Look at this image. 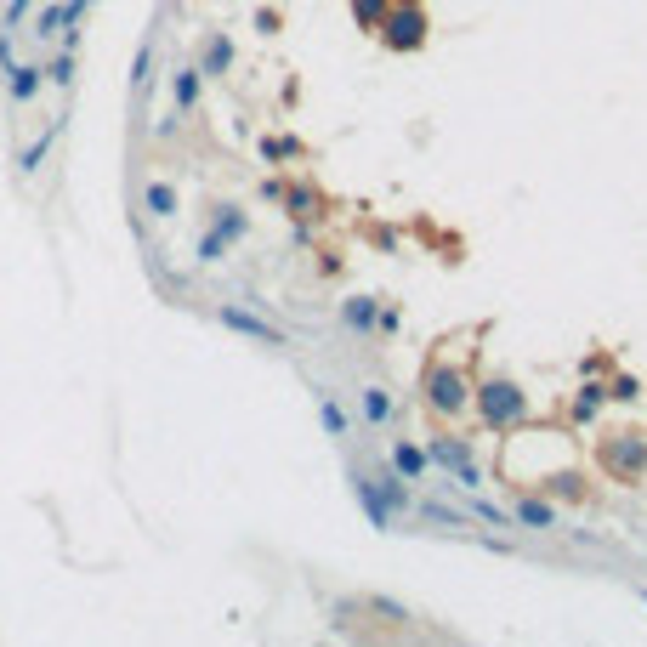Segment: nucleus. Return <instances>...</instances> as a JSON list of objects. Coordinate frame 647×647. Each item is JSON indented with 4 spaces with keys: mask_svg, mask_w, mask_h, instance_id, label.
Instances as JSON below:
<instances>
[{
    "mask_svg": "<svg viewBox=\"0 0 647 647\" xmlns=\"http://www.w3.org/2000/svg\"><path fill=\"white\" fill-rule=\"evenodd\" d=\"M420 403L443 420H460L472 409V375L460 364H449V358H426V369H420Z\"/></svg>",
    "mask_w": 647,
    "mask_h": 647,
    "instance_id": "obj_1",
    "label": "nucleus"
},
{
    "mask_svg": "<svg viewBox=\"0 0 647 647\" xmlns=\"http://www.w3.org/2000/svg\"><path fill=\"white\" fill-rule=\"evenodd\" d=\"M472 409L483 432H517L528 420V392L517 381H506V375H489V381L472 386Z\"/></svg>",
    "mask_w": 647,
    "mask_h": 647,
    "instance_id": "obj_2",
    "label": "nucleus"
},
{
    "mask_svg": "<svg viewBox=\"0 0 647 647\" xmlns=\"http://www.w3.org/2000/svg\"><path fill=\"white\" fill-rule=\"evenodd\" d=\"M596 466H602V477H613V483H642L647 477V432L619 426L608 438H596Z\"/></svg>",
    "mask_w": 647,
    "mask_h": 647,
    "instance_id": "obj_3",
    "label": "nucleus"
},
{
    "mask_svg": "<svg viewBox=\"0 0 647 647\" xmlns=\"http://www.w3.org/2000/svg\"><path fill=\"white\" fill-rule=\"evenodd\" d=\"M426 460H432V472H449V477H455V489H466V494H472L477 483H483V472H477V449H472V438L438 432V438L426 443Z\"/></svg>",
    "mask_w": 647,
    "mask_h": 647,
    "instance_id": "obj_4",
    "label": "nucleus"
},
{
    "mask_svg": "<svg viewBox=\"0 0 647 647\" xmlns=\"http://www.w3.org/2000/svg\"><path fill=\"white\" fill-rule=\"evenodd\" d=\"M381 46L386 52H398V57H409V52H420L426 40H432V18H426V6H398L392 0V12L381 18Z\"/></svg>",
    "mask_w": 647,
    "mask_h": 647,
    "instance_id": "obj_5",
    "label": "nucleus"
},
{
    "mask_svg": "<svg viewBox=\"0 0 647 647\" xmlns=\"http://www.w3.org/2000/svg\"><path fill=\"white\" fill-rule=\"evenodd\" d=\"M216 324H222L228 335L256 341V347H290V335H284L273 318H262L256 307H239V301H222V307H216Z\"/></svg>",
    "mask_w": 647,
    "mask_h": 647,
    "instance_id": "obj_6",
    "label": "nucleus"
},
{
    "mask_svg": "<svg viewBox=\"0 0 647 647\" xmlns=\"http://www.w3.org/2000/svg\"><path fill=\"white\" fill-rule=\"evenodd\" d=\"M347 483H352V500H358V511L369 517V528H381V534H392V528H398V517H392V506L381 500V489H375V477H369L364 466H352V472H347Z\"/></svg>",
    "mask_w": 647,
    "mask_h": 647,
    "instance_id": "obj_7",
    "label": "nucleus"
},
{
    "mask_svg": "<svg viewBox=\"0 0 647 647\" xmlns=\"http://www.w3.org/2000/svg\"><path fill=\"white\" fill-rule=\"evenodd\" d=\"M511 523L534 528V534H551L557 528V500L551 494H534V489H517L511 494Z\"/></svg>",
    "mask_w": 647,
    "mask_h": 647,
    "instance_id": "obj_8",
    "label": "nucleus"
},
{
    "mask_svg": "<svg viewBox=\"0 0 647 647\" xmlns=\"http://www.w3.org/2000/svg\"><path fill=\"white\" fill-rule=\"evenodd\" d=\"M63 125H69V114H52V120L40 125V131H35L29 142H18V154H12V165H18L23 176H29V171H40V165H46V154L57 148V137H63Z\"/></svg>",
    "mask_w": 647,
    "mask_h": 647,
    "instance_id": "obj_9",
    "label": "nucleus"
},
{
    "mask_svg": "<svg viewBox=\"0 0 647 647\" xmlns=\"http://www.w3.org/2000/svg\"><path fill=\"white\" fill-rule=\"evenodd\" d=\"M233 57H239V46H233L228 29H205V35H199V74H205V80L233 74Z\"/></svg>",
    "mask_w": 647,
    "mask_h": 647,
    "instance_id": "obj_10",
    "label": "nucleus"
},
{
    "mask_svg": "<svg viewBox=\"0 0 647 647\" xmlns=\"http://www.w3.org/2000/svg\"><path fill=\"white\" fill-rule=\"evenodd\" d=\"M0 74H6V97L18 108L40 103V91H46V63H29V57H23V63H6Z\"/></svg>",
    "mask_w": 647,
    "mask_h": 647,
    "instance_id": "obj_11",
    "label": "nucleus"
},
{
    "mask_svg": "<svg viewBox=\"0 0 647 647\" xmlns=\"http://www.w3.org/2000/svg\"><path fill=\"white\" fill-rule=\"evenodd\" d=\"M358 420H364L369 432H386V426L398 420V398H392L381 381H364L358 386Z\"/></svg>",
    "mask_w": 647,
    "mask_h": 647,
    "instance_id": "obj_12",
    "label": "nucleus"
},
{
    "mask_svg": "<svg viewBox=\"0 0 647 647\" xmlns=\"http://www.w3.org/2000/svg\"><path fill=\"white\" fill-rule=\"evenodd\" d=\"M608 409V381L596 375H579L574 386V403H568V426H596V415Z\"/></svg>",
    "mask_w": 647,
    "mask_h": 647,
    "instance_id": "obj_13",
    "label": "nucleus"
},
{
    "mask_svg": "<svg viewBox=\"0 0 647 647\" xmlns=\"http://www.w3.org/2000/svg\"><path fill=\"white\" fill-rule=\"evenodd\" d=\"M313 403H318V426H324V438L335 443H352V432H358V420L341 409V398H335L330 386H313Z\"/></svg>",
    "mask_w": 647,
    "mask_h": 647,
    "instance_id": "obj_14",
    "label": "nucleus"
},
{
    "mask_svg": "<svg viewBox=\"0 0 647 647\" xmlns=\"http://www.w3.org/2000/svg\"><path fill=\"white\" fill-rule=\"evenodd\" d=\"M369 477H375V489H381V500H386V506H392V517H398V523H403V517L415 511V483H409V477H398V472H392V466H386V460H381V466H375V472H369Z\"/></svg>",
    "mask_w": 647,
    "mask_h": 647,
    "instance_id": "obj_15",
    "label": "nucleus"
},
{
    "mask_svg": "<svg viewBox=\"0 0 647 647\" xmlns=\"http://www.w3.org/2000/svg\"><path fill=\"white\" fill-rule=\"evenodd\" d=\"M386 466L398 477H409V483H426L432 477V460H426V449L420 443H409V438H392V449H386Z\"/></svg>",
    "mask_w": 647,
    "mask_h": 647,
    "instance_id": "obj_16",
    "label": "nucleus"
},
{
    "mask_svg": "<svg viewBox=\"0 0 647 647\" xmlns=\"http://www.w3.org/2000/svg\"><path fill=\"white\" fill-rule=\"evenodd\" d=\"M199 97H205V74H199V63H176V69H171V108L193 114Z\"/></svg>",
    "mask_w": 647,
    "mask_h": 647,
    "instance_id": "obj_17",
    "label": "nucleus"
},
{
    "mask_svg": "<svg viewBox=\"0 0 647 647\" xmlns=\"http://www.w3.org/2000/svg\"><path fill=\"white\" fill-rule=\"evenodd\" d=\"M205 228L222 233L228 245H239V239H250V210L245 205H210L205 210Z\"/></svg>",
    "mask_w": 647,
    "mask_h": 647,
    "instance_id": "obj_18",
    "label": "nucleus"
},
{
    "mask_svg": "<svg viewBox=\"0 0 647 647\" xmlns=\"http://www.w3.org/2000/svg\"><path fill=\"white\" fill-rule=\"evenodd\" d=\"M176 205H182V199H176L171 182H159V176H154V182H142V193H137V210H142V216H154V222H171Z\"/></svg>",
    "mask_w": 647,
    "mask_h": 647,
    "instance_id": "obj_19",
    "label": "nucleus"
},
{
    "mask_svg": "<svg viewBox=\"0 0 647 647\" xmlns=\"http://www.w3.org/2000/svg\"><path fill=\"white\" fill-rule=\"evenodd\" d=\"M534 489L540 494H551V500H585V477L574 472V466H557V472H545V477H534Z\"/></svg>",
    "mask_w": 647,
    "mask_h": 647,
    "instance_id": "obj_20",
    "label": "nucleus"
},
{
    "mask_svg": "<svg viewBox=\"0 0 647 647\" xmlns=\"http://www.w3.org/2000/svg\"><path fill=\"white\" fill-rule=\"evenodd\" d=\"M375 318H381V301L375 296H347L341 301V324L352 335H375Z\"/></svg>",
    "mask_w": 647,
    "mask_h": 647,
    "instance_id": "obj_21",
    "label": "nucleus"
},
{
    "mask_svg": "<svg viewBox=\"0 0 647 647\" xmlns=\"http://www.w3.org/2000/svg\"><path fill=\"white\" fill-rule=\"evenodd\" d=\"M148 91H154V35L142 40L137 46V57H131V97H148Z\"/></svg>",
    "mask_w": 647,
    "mask_h": 647,
    "instance_id": "obj_22",
    "label": "nucleus"
},
{
    "mask_svg": "<svg viewBox=\"0 0 647 647\" xmlns=\"http://www.w3.org/2000/svg\"><path fill=\"white\" fill-rule=\"evenodd\" d=\"M74 74H80V52H69V46H57V57L46 63V86L69 91V86H74Z\"/></svg>",
    "mask_w": 647,
    "mask_h": 647,
    "instance_id": "obj_23",
    "label": "nucleus"
},
{
    "mask_svg": "<svg viewBox=\"0 0 647 647\" xmlns=\"http://www.w3.org/2000/svg\"><path fill=\"white\" fill-rule=\"evenodd\" d=\"M29 18H35V40H46V46L63 35V6H57V0H40Z\"/></svg>",
    "mask_w": 647,
    "mask_h": 647,
    "instance_id": "obj_24",
    "label": "nucleus"
},
{
    "mask_svg": "<svg viewBox=\"0 0 647 647\" xmlns=\"http://www.w3.org/2000/svg\"><path fill=\"white\" fill-rule=\"evenodd\" d=\"M420 523H432V528H466L472 517L466 511H455V506H443V500H420Z\"/></svg>",
    "mask_w": 647,
    "mask_h": 647,
    "instance_id": "obj_25",
    "label": "nucleus"
},
{
    "mask_svg": "<svg viewBox=\"0 0 647 647\" xmlns=\"http://www.w3.org/2000/svg\"><path fill=\"white\" fill-rule=\"evenodd\" d=\"M262 165H284V159H301V137H262L256 142Z\"/></svg>",
    "mask_w": 647,
    "mask_h": 647,
    "instance_id": "obj_26",
    "label": "nucleus"
},
{
    "mask_svg": "<svg viewBox=\"0 0 647 647\" xmlns=\"http://www.w3.org/2000/svg\"><path fill=\"white\" fill-rule=\"evenodd\" d=\"M347 6H352V23H358V29H369V35H375V29H381V18L392 12V0H347Z\"/></svg>",
    "mask_w": 647,
    "mask_h": 647,
    "instance_id": "obj_27",
    "label": "nucleus"
},
{
    "mask_svg": "<svg viewBox=\"0 0 647 647\" xmlns=\"http://www.w3.org/2000/svg\"><path fill=\"white\" fill-rule=\"evenodd\" d=\"M466 517H477V523H489V528H517V523H511V511L489 506V500H477V489H472V506H466Z\"/></svg>",
    "mask_w": 647,
    "mask_h": 647,
    "instance_id": "obj_28",
    "label": "nucleus"
},
{
    "mask_svg": "<svg viewBox=\"0 0 647 647\" xmlns=\"http://www.w3.org/2000/svg\"><path fill=\"white\" fill-rule=\"evenodd\" d=\"M284 210H290V222H296V216H318V193L313 188H284Z\"/></svg>",
    "mask_w": 647,
    "mask_h": 647,
    "instance_id": "obj_29",
    "label": "nucleus"
},
{
    "mask_svg": "<svg viewBox=\"0 0 647 647\" xmlns=\"http://www.w3.org/2000/svg\"><path fill=\"white\" fill-rule=\"evenodd\" d=\"M636 398H642V381L636 375H625V369L608 375V403H636Z\"/></svg>",
    "mask_w": 647,
    "mask_h": 647,
    "instance_id": "obj_30",
    "label": "nucleus"
},
{
    "mask_svg": "<svg viewBox=\"0 0 647 647\" xmlns=\"http://www.w3.org/2000/svg\"><path fill=\"white\" fill-rule=\"evenodd\" d=\"M228 250H233V245L222 239V233H210V228H205V233H199V245H193V256H199V262H222Z\"/></svg>",
    "mask_w": 647,
    "mask_h": 647,
    "instance_id": "obj_31",
    "label": "nucleus"
},
{
    "mask_svg": "<svg viewBox=\"0 0 647 647\" xmlns=\"http://www.w3.org/2000/svg\"><path fill=\"white\" fill-rule=\"evenodd\" d=\"M40 0H6V12H0V29H23V18L35 12Z\"/></svg>",
    "mask_w": 647,
    "mask_h": 647,
    "instance_id": "obj_32",
    "label": "nucleus"
},
{
    "mask_svg": "<svg viewBox=\"0 0 647 647\" xmlns=\"http://www.w3.org/2000/svg\"><path fill=\"white\" fill-rule=\"evenodd\" d=\"M403 330V313H398V307H386V301H381V318H375V335H398Z\"/></svg>",
    "mask_w": 647,
    "mask_h": 647,
    "instance_id": "obj_33",
    "label": "nucleus"
},
{
    "mask_svg": "<svg viewBox=\"0 0 647 647\" xmlns=\"http://www.w3.org/2000/svg\"><path fill=\"white\" fill-rule=\"evenodd\" d=\"M182 120H188V114H182V108H171V114H165V120L154 125V137H159V142H171L176 131H182Z\"/></svg>",
    "mask_w": 647,
    "mask_h": 647,
    "instance_id": "obj_34",
    "label": "nucleus"
},
{
    "mask_svg": "<svg viewBox=\"0 0 647 647\" xmlns=\"http://www.w3.org/2000/svg\"><path fill=\"white\" fill-rule=\"evenodd\" d=\"M18 63V29H0V69Z\"/></svg>",
    "mask_w": 647,
    "mask_h": 647,
    "instance_id": "obj_35",
    "label": "nucleus"
},
{
    "mask_svg": "<svg viewBox=\"0 0 647 647\" xmlns=\"http://www.w3.org/2000/svg\"><path fill=\"white\" fill-rule=\"evenodd\" d=\"M608 369V352H591V358H579V375H602Z\"/></svg>",
    "mask_w": 647,
    "mask_h": 647,
    "instance_id": "obj_36",
    "label": "nucleus"
},
{
    "mask_svg": "<svg viewBox=\"0 0 647 647\" xmlns=\"http://www.w3.org/2000/svg\"><path fill=\"white\" fill-rule=\"evenodd\" d=\"M256 29H262V35H273V29H279V12H273V6H262V12H256Z\"/></svg>",
    "mask_w": 647,
    "mask_h": 647,
    "instance_id": "obj_37",
    "label": "nucleus"
},
{
    "mask_svg": "<svg viewBox=\"0 0 647 647\" xmlns=\"http://www.w3.org/2000/svg\"><path fill=\"white\" fill-rule=\"evenodd\" d=\"M398 6H426V0H398Z\"/></svg>",
    "mask_w": 647,
    "mask_h": 647,
    "instance_id": "obj_38",
    "label": "nucleus"
},
{
    "mask_svg": "<svg viewBox=\"0 0 647 647\" xmlns=\"http://www.w3.org/2000/svg\"><path fill=\"white\" fill-rule=\"evenodd\" d=\"M642 602H647V591H642Z\"/></svg>",
    "mask_w": 647,
    "mask_h": 647,
    "instance_id": "obj_39",
    "label": "nucleus"
}]
</instances>
